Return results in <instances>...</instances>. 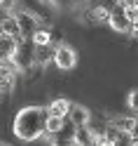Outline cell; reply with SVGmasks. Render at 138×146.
I'll list each match as a JSON object with an SVG mask.
<instances>
[{"label":"cell","instance_id":"obj_1","mask_svg":"<svg viewBox=\"0 0 138 146\" xmlns=\"http://www.w3.org/2000/svg\"><path fill=\"white\" fill-rule=\"evenodd\" d=\"M47 106H24L12 120V132L21 141L42 139L44 123H47Z\"/></svg>","mask_w":138,"mask_h":146},{"label":"cell","instance_id":"obj_2","mask_svg":"<svg viewBox=\"0 0 138 146\" xmlns=\"http://www.w3.org/2000/svg\"><path fill=\"white\" fill-rule=\"evenodd\" d=\"M5 61H10L16 68V73H24L31 66H35V45H33V40L31 38H19L16 45H14V50L10 52V57Z\"/></svg>","mask_w":138,"mask_h":146},{"label":"cell","instance_id":"obj_3","mask_svg":"<svg viewBox=\"0 0 138 146\" xmlns=\"http://www.w3.org/2000/svg\"><path fill=\"white\" fill-rule=\"evenodd\" d=\"M16 24H19V31H21V38H31V35L35 33L42 26V19L35 12L26 10V7H19V10H12Z\"/></svg>","mask_w":138,"mask_h":146},{"label":"cell","instance_id":"obj_4","mask_svg":"<svg viewBox=\"0 0 138 146\" xmlns=\"http://www.w3.org/2000/svg\"><path fill=\"white\" fill-rule=\"evenodd\" d=\"M52 61L59 71H73L77 66V52H75L73 45L59 42V45H54V59Z\"/></svg>","mask_w":138,"mask_h":146},{"label":"cell","instance_id":"obj_5","mask_svg":"<svg viewBox=\"0 0 138 146\" xmlns=\"http://www.w3.org/2000/svg\"><path fill=\"white\" fill-rule=\"evenodd\" d=\"M108 26L112 29L115 33H133V24L126 19V14H124V10L119 5H112L110 7V14H108Z\"/></svg>","mask_w":138,"mask_h":146},{"label":"cell","instance_id":"obj_6","mask_svg":"<svg viewBox=\"0 0 138 146\" xmlns=\"http://www.w3.org/2000/svg\"><path fill=\"white\" fill-rule=\"evenodd\" d=\"M66 120H70V125H89L91 123V111L87 106H82V104H73L70 102V108H68V115H66Z\"/></svg>","mask_w":138,"mask_h":146},{"label":"cell","instance_id":"obj_7","mask_svg":"<svg viewBox=\"0 0 138 146\" xmlns=\"http://www.w3.org/2000/svg\"><path fill=\"white\" fill-rule=\"evenodd\" d=\"M16 85V68L10 61H0V92H10Z\"/></svg>","mask_w":138,"mask_h":146},{"label":"cell","instance_id":"obj_8","mask_svg":"<svg viewBox=\"0 0 138 146\" xmlns=\"http://www.w3.org/2000/svg\"><path fill=\"white\" fill-rule=\"evenodd\" d=\"M108 14H110V7L103 0L87 7V21H91V24H108Z\"/></svg>","mask_w":138,"mask_h":146},{"label":"cell","instance_id":"obj_9","mask_svg":"<svg viewBox=\"0 0 138 146\" xmlns=\"http://www.w3.org/2000/svg\"><path fill=\"white\" fill-rule=\"evenodd\" d=\"M0 33H3V35H10V38H21L19 24H16V19H14L12 12H5L3 17H0Z\"/></svg>","mask_w":138,"mask_h":146},{"label":"cell","instance_id":"obj_10","mask_svg":"<svg viewBox=\"0 0 138 146\" xmlns=\"http://www.w3.org/2000/svg\"><path fill=\"white\" fill-rule=\"evenodd\" d=\"M54 59V45H35V64L38 66H47V64Z\"/></svg>","mask_w":138,"mask_h":146},{"label":"cell","instance_id":"obj_11","mask_svg":"<svg viewBox=\"0 0 138 146\" xmlns=\"http://www.w3.org/2000/svg\"><path fill=\"white\" fill-rule=\"evenodd\" d=\"M68 108H70V99L59 97V99H52V102H49L47 113H49V115H61V118H66V115H68Z\"/></svg>","mask_w":138,"mask_h":146},{"label":"cell","instance_id":"obj_12","mask_svg":"<svg viewBox=\"0 0 138 146\" xmlns=\"http://www.w3.org/2000/svg\"><path fill=\"white\" fill-rule=\"evenodd\" d=\"M66 118H61V115H47V123H44V134L42 137H54L56 132H61L63 127H66Z\"/></svg>","mask_w":138,"mask_h":146},{"label":"cell","instance_id":"obj_13","mask_svg":"<svg viewBox=\"0 0 138 146\" xmlns=\"http://www.w3.org/2000/svg\"><path fill=\"white\" fill-rule=\"evenodd\" d=\"M136 120H138V118H126V115H115V118H110V125H112V127H117L119 132H124V134H129V132H131V127L136 125Z\"/></svg>","mask_w":138,"mask_h":146},{"label":"cell","instance_id":"obj_14","mask_svg":"<svg viewBox=\"0 0 138 146\" xmlns=\"http://www.w3.org/2000/svg\"><path fill=\"white\" fill-rule=\"evenodd\" d=\"M31 40H33V45H49V42L54 40V33H52V29L40 26V29L31 35Z\"/></svg>","mask_w":138,"mask_h":146},{"label":"cell","instance_id":"obj_15","mask_svg":"<svg viewBox=\"0 0 138 146\" xmlns=\"http://www.w3.org/2000/svg\"><path fill=\"white\" fill-rule=\"evenodd\" d=\"M19 38H10V35H0V52H3V57L7 59L10 57V52L14 50V45Z\"/></svg>","mask_w":138,"mask_h":146},{"label":"cell","instance_id":"obj_16","mask_svg":"<svg viewBox=\"0 0 138 146\" xmlns=\"http://www.w3.org/2000/svg\"><path fill=\"white\" fill-rule=\"evenodd\" d=\"M122 10H124L126 19L131 21V24H138V0H131V3H126Z\"/></svg>","mask_w":138,"mask_h":146},{"label":"cell","instance_id":"obj_17","mask_svg":"<svg viewBox=\"0 0 138 146\" xmlns=\"http://www.w3.org/2000/svg\"><path fill=\"white\" fill-rule=\"evenodd\" d=\"M126 106L131 108L133 113H138V87H136V90H131V92L126 94Z\"/></svg>","mask_w":138,"mask_h":146},{"label":"cell","instance_id":"obj_18","mask_svg":"<svg viewBox=\"0 0 138 146\" xmlns=\"http://www.w3.org/2000/svg\"><path fill=\"white\" fill-rule=\"evenodd\" d=\"M129 141H133V144H138V120H136V125L131 127V132H129Z\"/></svg>","mask_w":138,"mask_h":146},{"label":"cell","instance_id":"obj_19","mask_svg":"<svg viewBox=\"0 0 138 146\" xmlns=\"http://www.w3.org/2000/svg\"><path fill=\"white\" fill-rule=\"evenodd\" d=\"M133 33H136V35H138V24H133Z\"/></svg>","mask_w":138,"mask_h":146},{"label":"cell","instance_id":"obj_20","mask_svg":"<svg viewBox=\"0 0 138 146\" xmlns=\"http://www.w3.org/2000/svg\"><path fill=\"white\" fill-rule=\"evenodd\" d=\"M5 3H7V0H0V7H3V5H5Z\"/></svg>","mask_w":138,"mask_h":146},{"label":"cell","instance_id":"obj_21","mask_svg":"<svg viewBox=\"0 0 138 146\" xmlns=\"http://www.w3.org/2000/svg\"><path fill=\"white\" fill-rule=\"evenodd\" d=\"M0 61H5V57H3V52H0Z\"/></svg>","mask_w":138,"mask_h":146},{"label":"cell","instance_id":"obj_22","mask_svg":"<svg viewBox=\"0 0 138 146\" xmlns=\"http://www.w3.org/2000/svg\"><path fill=\"white\" fill-rule=\"evenodd\" d=\"M0 35H3V33H0Z\"/></svg>","mask_w":138,"mask_h":146}]
</instances>
